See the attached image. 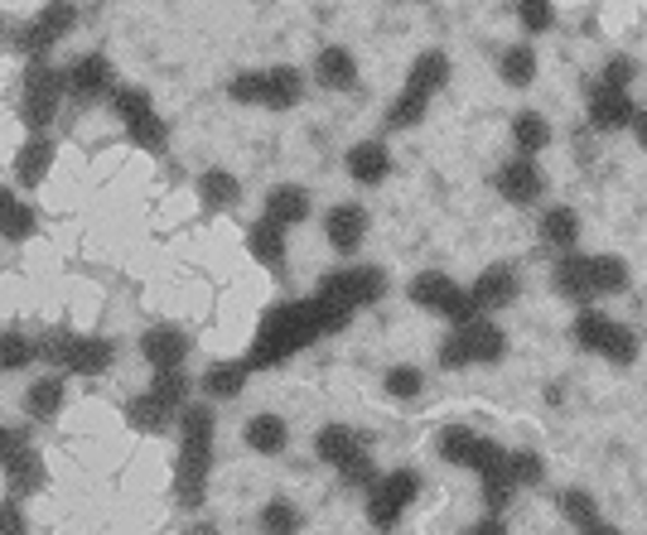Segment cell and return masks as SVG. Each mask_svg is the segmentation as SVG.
<instances>
[{"label": "cell", "mask_w": 647, "mask_h": 535, "mask_svg": "<svg viewBox=\"0 0 647 535\" xmlns=\"http://www.w3.org/2000/svg\"><path fill=\"white\" fill-rule=\"evenodd\" d=\"M213 473V410L204 400L180 410V468H174V493L184 507H198Z\"/></svg>", "instance_id": "1"}, {"label": "cell", "mask_w": 647, "mask_h": 535, "mask_svg": "<svg viewBox=\"0 0 647 535\" xmlns=\"http://www.w3.org/2000/svg\"><path fill=\"white\" fill-rule=\"evenodd\" d=\"M315 338H319V328H315V314H309V299H300V304H276L271 314L261 319V328H256L247 366H252V372L281 366L300 348H309Z\"/></svg>", "instance_id": "2"}, {"label": "cell", "mask_w": 647, "mask_h": 535, "mask_svg": "<svg viewBox=\"0 0 647 535\" xmlns=\"http://www.w3.org/2000/svg\"><path fill=\"white\" fill-rule=\"evenodd\" d=\"M503 352H508V333L498 328L493 319H474V323H460V328L440 343V366L444 372L488 366V362H503Z\"/></svg>", "instance_id": "3"}, {"label": "cell", "mask_w": 647, "mask_h": 535, "mask_svg": "<svg viewBox=\"0 0 647 535\" xmlns=\"http://www.w3.org/2000/svg\"><path fill=\"white\" fill-rule=\"evenodd\" d=\"M575 343H579L585 352L609 357L613 366H633V362H638V333H633L628 323L609 319L605 309H579V319H575Z\"/></svg>", "instance_id": "4"}, {"label": "cell", "mask_w": 647, "mask_h": 535, "mask_svg": "<svg viewBox=\"0 0 647 535\" xmlns=\"http://www.w3.org/2000/svg\"><path fill=\"white\" fill-rule=\"evenodd\" d=\"M69 92V73L53 69L49 59H29L25 69V102H20V116H25V126L44 136V126H53V116H59V97Z\"/></svg>", "instance_id": "5"}, {"label": "cell", "mask_w": 647, "mask_h": 535, "mask_svg": "<svg viewBox=\"0 0 647 535\" xmlns=\"http://www.w3.org/2000/svg\"><path fill=\"white\" fill-rule=\"evenodd\" d=\"M406 295H411V304H420L426 314H444V319L454 323V328H460V323L484 319V314L474 309V299H468V289L454 285L444 271H420L416 281H411Z\"/></svg>", "instance_id": "6"}, {"label": "cell", "mask_w": 647, "mask_h": 535, "mask_svg": "<svg viewBox=\"0 0 647 535\" xmlns=\"http://www.w3.org/2000/svg\"><path fill=\"white\" fill-rule=\"evenodd\" d=\"M420 493V477L411 473V468H396V473L377 477L373 487H367V521H373L377 531H392L401 517H406V507L416 501Z\"/></svg>", "instance_id": "7"}, {"label": "cell", "mask_w": 647, "mask_h": 535, "mask_svg": "<svg viewBox=\"0 0 647 535\" xmlns=\"http://www.w3.org/2000/svg\"><path fill=\"white\" fill-rule=\"evenodd\" d=\"M73 25H77L73 0H49V5H44L39 15L29 20V25L15 29V49H25L29 59H49V49H53L59 39H69Z\"/></svg>", "instance_id": "8"}, {"label": "cell", "mask_w": 647, "mask_h": 535, "mask_svg": "<svg viewBox=\"0 0 647 535\" xmlns=\"http://www.w3.org/2000/svg\"><path fill=\"white\" fill-rule=\"evenodd\" d=\"M107 102H111V111L121 116V126H126L131 140L145 145V150H160V145H164V121L155 116L150 92H145V87H117Z\"/></svg>", "instance_id": "9"}, {"label": "cell", "mask_w": 647, "mask_h": 535, "mask_svg": "<svg viewBox=\"0 0 647 535\" xmlns=\"http://www.w3.org/2000/svg\"><path fill=\"white\" fill-rule=\"evenodd\" d=\"M498 194H503L508 203H517V208L537 203V198L546 194V174H541V164L532 160V154H512L503 170H498Z\"/></svg>", "instance_id": "10"}, {"label": "cell", "mask_w": 647, "mask_h": 535, "mask_svg": "<svg viewBox=\"0 0 647 535\" xmlns=\"http://www.w3.org/2000/svg\"><path fill=\"white\" fill-rule=\"evenodd\" d=\"M367 227H373V217H367L363 203H333L329 213H324V237H329V247L339 256H353L363 247Z\"/></svg>", "instance_id": "11"}, {"label": "cell", "mask_w": 647, "mask_h": 535, "mask_svg": "<svg viewBox=\"0 0 647 535\" xmlns=\"http://www.w3.org/2000/svg\"><path fill=\"white\" fill-rule=\"evenodd\" d=\"M63 73H69V92L77 102H102V97L117 92V73H111V63L102 53H83V59Z\"/></svg>", "instance_id": "12"}, {"label": "cell", "mask_w": 647, "mask_h": 535, "mask_svg": "<svg viewBox=\"0 0 647 535\" xmlns=\"http://www.w3.org/2000/svg\"><path fill=\"white\" fill-rule=\"evenodd\" d=\"M585 97H589V126L595 130H623V126H633V116H638L633 97L613 92V87H605V83H589Z\"/></svg>", "instance_id": "13"}, {"label": "cell", "mask_w": 647, "mask_h": 535, "mask_svg": "<svg viewBox=\"0 0 647 535\" xmlns=\"http://www.w3.org/2000/svg\"><path fill=\"white\" fill-rule=\"evenodd\" d=\"M468 299H474L478 314H498V309H508L512 299H517V275L508 271V265H488V271H478V281L468 285Z\"/></svg>", "instance_id": "14"}, {"label": "cell", "mask_w": 647, "mask_h": 535, "mask_svg": "<svg viewBox=\"0 0 647 535\" xmlns=\"http://www.w3.org/2000/svg\"><path fill=\"white\" fill-rule=\"evenodd\" d=\"M141 357L155 366V372L184 366V357H188V333L174 328V323H155V328L141 338Z\"/></svg>", "instance_id": "15"}, {"label": "cell", "mask_w": 647, "mask_h": 535, "mask_svg": "<svg viewBox=\"0 0 647 535\" xmlns=\"http://www.w3.org/2000/svg\"><path fill=\"white\" fill-rule=\"evenodd\" d=\"M551 289L571 304H595V281H589V256H561L551 271Z\"/></svg>", "instance_id": "16"}, {"label": "cell", "mask_w": 647, "mask_h": 535, "mask_svg": "<svg viewBox=\"0 0 647 535\" xmlns=\"http://www.w3.org/2000/svg\"><path fill=\"white\" fill-rule=\"evenodd\" d=\"M315 83L329 87V92H353L358 87V59H353L349 49H319L315 53Z\"/></svg>", "instance_id": "17"}, {"label": "cell", "mask_w": 647, "mask_h": 535, "mask_svg": "<svg viewBox=\"0 0 647 535\" xmlns=\"http://www.w3.org/2000/svg\"><path fill=\"white\" fill-rule=\"evenodd\" d=\"M349 174L353 184H387V174H392V150H387L382 140H363L349 150Z\"/></svg>", "instance_id": "18"}, {"label": "cell", "mask_w": 647, "mask_h": 535, "mask_svg": "<svg viewBox=\"0 0 647 535\" xmlns=\"http://www.w3.org/2000/svg\"><path fill=\"white\" fill-rule=\"evenodd\" d=\"M0 463H5V487H10V497H15V501L44 487V459L29 449V444H25V449H15L10 459H0Z\"/></svg>", "instance_id": "19"}, {"label": "cell", "mask_w": 647, "mask_h": 535, "mask_svg": "<svg viewBox=\"0 0 647 535\" xmlns=\"http://www.w3.org/2000/svg\"><path fill=\"white\" fill-rule=\"evenodd\" d=\"M305 217H309V194L300 184H276L271 194H266V222H276V227H300Z\"/></svg>", "instance_id": "20"}, {"label": "cell", "mask_w": 647, "mask_h": 535, "mask_svg": "<svg viewBox=\"0 0 647 535\" xmlns=\"http://www.w3.org/2000/svg\"><path fill=\"white\" fill-rule=\"evenodd\" d=\"M444 83H450V53H440V49H426L406 73V87L420 97H435Z\"/></svg>", "instance_id": "21"}, {"label": "cell", "mask_w": 647, "mask_h": 535, "mask_svg": "<svg viewBox=\"0 0 647 535\" xmlns=\"http://www.w3.org/2000/svg\"><path fill=\"white\" fill-rule=\"evenodd\" d=\"M174 415H180V410L164 406V400H160V396H150V391L136 396V400L126 406V420H131V425H136L141 434H164V430L174 425Z\"/></svg>", "instance_id": "22"}, {"label": "cell", "mask_w": 647, "mask_h": 535, "mask_svg": "<svg viewBox=\"0 0 647 535\" xmlns=\"http://www.w3.org/2000/svg\"><path fill=\"white\" fill-rule=\"evenodd\" d=\"M237 198H242L237 174H228V170H208V174H198V203H204L208 213H222V208H232Z\"/></svg>", "instance_id": "23"}, {"label": "cell", "mask_w": 647, "mask_h": 535, "mask_svg": "<svg viewBox=\"0 0 647 535\" xmlns=\"http://www.w3.org/2000/svg\"><path fill=\"white\" fill-rule=\"evenodd\" d=\"M49 164H53V140H49V136H29V140H25V150L15 154V174H20V184H25V188L44 184Z\"/></svg>", "instance_id": "24"}, {"label": "cell", "mask_w": 647, "mask_h": 535, "mask_svg": "<svg viewBox=\"0 0 647 535\" xmlns=\"http://www.w3.org/2000/svg\"><path fill=\"white\" fill-rule=\"evenodd\" d=\"M285 444H290V425L281 415H256V420H247V449L252 453H285Z\"/></svg>", "instance_id": "25"}, {"label": "cell", "mask_w": 647, "mask_h": 535, "mask_svg": "<svg viewBox=\"0 0 647 535\" xmlns=\"http://www.w3.org/2000/svg\"><path fill=\"white\" fill-rule=\"evenodd\" d=\"M111 357H117V348H111L107 338H73L69 372H77V376H102L107 366H111Z\"/></svg>", "instance_id": "26"}, {"label": "cell", "mask_w": 647, "mask_h": 535, "mask_svg": "<svg viewBox=\"0 0 647 535\" xmlns=\"http://www.w3.org/2000/svg\"><path fill=\"white\" fill-rule=\"evenodd\" d=\"M358 449H363V439L349 425H324L315 434V453H319V463H329V468H339L343 459H353Z\"/></svg>", "instance_id": "27"}, {"label": "cell", "mask_w": 647, "mask_h": 535, "mask_svg": "<svg viewBox=\"0 0 647 535\" xmlns=\"http://www.w3.org/2000/svg\"><path fill=\"white\" fill-rule=\"evenodd\" d=\"M512 145H517V154H532V160L551 145V126H546L541 111H517L512 116Z\"/></svg>", "instance_id": "28"}, {"label": "cell", "mask_w": 647, "mask_h": 535, "mask_svg": "<svg viewBox=\"0 0 647 535\" xmlns=\"http://www.w3.org/2000/svg\"><path fill=\"white\" fill-rule=\"evenodd\" d=\"M247 251L256 256L261 265H285V227H276V222H252L247 227Z\"/></svg>", "instance_id": "29"}, {"label": "cell", "mask_w": 647, "mask_h": 535, "mask_svg": "<svg viewBox=\"0 0 647 535\" xmlns=\"http://www.w3.org/2000/svg\"><path fill=\"white\" fill-rule=\"evenodd\" d=\"M247 376H252V366H247V357H242V362H213L204 372V391L213 396V400H232L242 391V386H247Z\"/></svg>", "instance_id": "30"}, {"label": "cell", "mask_w": 647, "mask_h": 535, "mask_svg": "<svg viewBox=\"0 0 647 535\" xmlns=\"http://www.w3.org/2000/svg\"><path fill=\"white\" fill-rule=\"evenodd\" d=\"M300 97H305V83H300L295 69H271V73H266V97H261V107L290 111V107H300Z\"/></svg>", "instance_id": "31"}, {"label": "cell", "mask_w": 647, "mask_h": 535, "mask_svg": "<svg viewBox=\"0 0 647 535\" xmlns=\"http://www.w3.org/2000/svg\"><path fill=\"white\" fill-rule=\"evenodd\" d=\"M589 281H595V299L599 295H623L628 289V261L623 256H589Z\"/></svg>", "instance_id": "32"}, {"label": "cell", "mask_w": 647, "mask_h": 535, "mask_svg": "<svg viewBox=\"0 0 647 535\" xmlns=\"http://www.w3.org/2000/svg\"><path fill=\"white\" fill-rule=\"evenodd\" d=\"M498 77L508 87H532L537 83V49L532 43H512L503 59H498Z\"/></svg>", "instance_id": "33"}, {"label": "cell", "mask_w": 647, "mask_h": 535, "mask_svg": "<svg viewBox=\"0 0 647 535\" xmlns=\"http://www.w3.org/2000/svg\"><path fill=\"white\" fill-rule=\"evenodd\" d=\"M541 241L556 251H571L579 241V213L575 208H551V213L541 217Z\"/></svg>", "instance_id": "34"}, {"label": "cell", "mask_w": 647, "mask_h": 535, "mask_svg": "<svg viewBox=\"0 0 647 535\" xmlns=\"http://www.w3.org/2000/svg\"><path fill=\"white\" fill-rule=\"evenodd\" d=\"M0 237H5V241L35 237V213H29V208L20 203L10 188H0Z\"/></svg>", "instance_id": "35"}, {"label": "cell", "mask_w": 647, "mask_h": 535, "mask_svg": "<svg viewBox=\"0 0 647 535\" xmlns=\"http://www.w3.org/2000/svg\"><path fill=\"white\" fill-rule=\"evenodd\" d=\"M478 439H484V434H474L468 425H450V430L440 434V459H444V463H454V468H474Z\"/></svg>", "instance_id": "36"}, {"label": "cell", "mask_w": 647, "mask_h": 535, "mask_svg": "<svg viewBox=\"0 0 647 535\" xmlns=\"http://www.w3.org/2000/svg\"><path fill=\"white\" fill-rule=\"evenodd\" d=\"M25 410L35 420H53L63 410V376H39L35 386H29V396H25Z\"/></svg>", "instance_id": "37"}, {"label": "cell", "mask_w": 647, "mask_h": 535, "mask_svg": "<svg viewBox=\"0 0 647 535\" xmlns=\"http://www.w3.org/2000/svg\"><path fill=\"white\" fill-rule=\"evenodd\" d=\"M349 289H353V304L373 309L377 299L387 295V275L377 271V265H353V271H349Z\"/></svg>", "instance_id": "38"}, {"label": "cell", "mask_w": 647, "mask_h": 535, "mask_svg": "<svg viewBox=\"0 0 647 535\" xmlns=\"http://www.w3.org/2000/svg\"><path fill=\"white\" fill-rule=\"evenodd\" d=\"M426 107H430V97H420V92H411V87H401V97H396L392 107H387V126H392V130H411V126H420Z\"/></svg>", "instance_id": "39"}, {"label": "cell", "mask_w": 647, "mask_h": 535, "mask_svg": "<svg viewBox=\"0 0 647 535\" xmlns=\"http://www.w3.org/2000/svg\"><path fill=\"white\" fill-rule=\"evenodd\" d=\"M35 357H39V348L25 338V333H15V328L0 333V372H25Z\"/></svg>", "instance_id": "40"}, {"label": "cell", "mask_w": 647, "mask_h": 535, "mask_svg": "<svg viewBox=\"0 0 647 535\" xmlns=\"http://www.w3.org/2000/svg\"><path fill=\"white\" fill-rule=\"evenodd\" d=\"M541 477H546L541 453H532V449H512L508 453V483L512 487H537Z\"/></svg>", "instance_id": "41"}, {"label": "cell", "mask_w": 647, "mask_h": 535, "mask_svg": "<svg viewBox=\"0 0 647 535\" xmlns=\"http://www.w3.org/2000/svg\"><path fill=\"white\" fill-rule=\"evenodd\" d=\"M256 521H261V531H266V535H295V531H300V511L290 507L285 497H271V501H266L261 517H256Z\"/></svg>", "instance_id": "42"}, {"label": "cell", "mask_w": 647, "mask_h": 535, "mask_svg": "<svg viewBox=\"0 0 647 535\" xmlns=\"http://www.w3.org/2000/svg\"><path fill=\"white\" fill-rule=\"evenodd\" d=\"M150 396H160L164 406L184 410V400H188V376H184V366H170V372H155Z\"/></svg>", "instance_id": "43"}, {"label": "cell", "mask_w": 647, "mask_h": 535, "mask_svg": "<svg viewBox=\"0 0 647 535\" xmlns=\"http://www.w3.org/2000/svg\"><path fill=\"white\" fill-rule=\"evenodd\" d=\"M561 517L571 521V526L585 531V526H595V521H599V501L589 493H579V487H571V493L561 497Z\"/></svg>", "instance_id": "44"}, {"label": "cell", "mask_w": 647, "mask_h": 535, "mask_svg": "<svg viewBox=\"0 0 647 535\" xmlns=\"http://www.w3.org/2000/svg\"><path fill=\"white\" fill-rule=\"evenodd\" d=\"M478 483H484V507H488V517H503L512 493H517V487L508 483V468H498V473H484Z\"/></svg>", "instance_id": "45"}, {"label": "cell", "mask_w": 647, "mask_h": 535, "mask_svg": "<svg viewBox=\"0 0 647 535\" xmlns=\"http://www.w3.org/2000/svg\"><path fill=\"white\" fill-rule=\"evenodd\" d=\"M517 20L527 35H546L556 25V5L551 0H517Z\"/></svg>", "instance_id": "46"}, {"label": "cell", "mask_w": 647, "mask_h": 535, "mask_svg": "<svg viewBox=\"0 0 647 535\" xmlns=\"http://www.w3.org/2000/svg\"><path fill=\"white\" fill-rule=\"evenodd\" d=\"M382 386H387V396H396V400H411V396H420V386H426V376H420V366H392Z\"/></svg>", "instance_id": "47"}, {"label": "cell", "mask_w": 647, "mask_h": 535, "mask_svg": "<svg viewBox=\"0 0 647 535\" xmlns=\"http://www.w3.org/2000/svg\"><path fill=\"white\" fill-rule=\"evenodd\" d=\"M633 77H638V63H633L628 53H613V59L605 63V73H599V83L613 87V92H628Z\"/></svg>", "instance_id": "48"}, {"label": "cell", "mask_w": 647, "mask_h": 535, "mask_svg": "<svg viewBox=\"0 0 647 535\" xmlns=\"http://www.w3.org/2000/svg\"><path fill=\"white\" fill-rule=\"evenodd\" d=\"M339 477H343L349 487H363V493H367V487L377 483V468H373V459H367V449H358L353 459H343V463H339Z\"/></svg>", "instance_id": "49"}, {"label": "cell", "mask_w": 647, "mask_h": 535, "mask_svg": "<svg viewBox=\"0 0 647 535\" xmlns=\"http://www.w3.org/2000/svg\"><path fill=\"white\" fill-rule=\"evenodd\" d=\"M228 97L232 102H242V107H256L266 97V73H237L232 77V87H228Z\"/></svg>", "instance_id": "50"}, {"label": "cell", "mask_w": 647, "mask_h": 535, "mask_svg": "<svg viewBox=\"0 0 647 535\" xmlns=\"http://www.w3.org/2000/svg\"><path fill=\"white\" fill-rule=\"evenodd\" d=\"M73 338H77V333H69V328L49 333V338L39 343V357H44V362H53V366H63V372H69V352H73Z\"/></svg>", "instance_id": "51"}, {"label": "cell", "mask_w": 647, "mask_h": 535, "mask_svg": "<svg viewBox=\"0 0 647 535\" xmlns=\"http://www.w3.org/2000/svg\"><path fill=\"white\" fill-rule=\"evenodd\" d=\"M29 531V521H25V511H20V501L10 497V501H0V535H25Z\"/></svg>", "instance_id": "52"}, {"label": "cell", "mask_w": 647, "mask_h": 535, "mask_svg": "<svg viewBox=\"0 0 647 535\" xmlns=\"http://www.w3.org/2000/svg\"><path fill=\"white\" fill-rule=\"evenodd\" d=\"M468 535H508V526H503V517H484Z\"/></svg>", "instance_id": "53"}, {"label": "cell", "mask_w": 647, "mask_h": 535, "mask_svg": "<svg viewBox=\"0 0 647 535\" xmlns=\"http://www.w3.org/2000/svg\"><path fill=\"white\" fill-rule=\"evenodd\" d=\"M633 140H638L643 150H647V111H638V116H633Z\"/></svg>", "instance_id": "54"}, {"label": "cell", "mask_w": 647, "mask_h": 535, "mask_svg": "<svg viewBox=\"0 0 647 535\" xmlns=\"http://www.w3.org/2000/svg\"><path fill=\"white\" fill-rule=\"evenodd\" d=\"M579 535H623V531H613V526H605V521H595V526H585Z\"/></svg>", "instance_id": "55"}, {"label": "cell", "mask_w": 647, "mask_h": 535, "mask_svg": "<svg viewBox=\"0 0 647 535\" xmlns=\"http://www.w3.org/2000/svg\"><path fill=\"white\" fill-rule=\"evenodd\" d=\"M188 535H222V531H218V526H194Z\"/></svg>", "instance_id": "56"}, {"label": "cell", "mask_w": 647, "mask_h": 535, "mask_svg": "<svg viewBox=\"0 0 647 535\" xmlns=\"http://www.w3.org/2000/svg\"><path fill=\"white\" fill-rule=\"evenodd\" d=\"M5 434H10V425H0V453H5Z\"/></svg>", "instance_id": "57"}, {"label": "cell", "mask_w": 647, "mask_h": 535, "mask_svg": "<svg viewBox=\"0 0 647 535\" xmlns=\"http://www.w3.org/2000/svg\"><path fill=\"white\" fill-rule=\"evenodd\" d=\"M0 25H5V20H0Z\"/></svg>", "instance_id": "58"}]
</instances>
